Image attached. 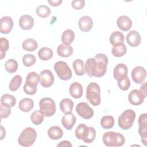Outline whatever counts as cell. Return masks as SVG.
<instances>
[{"mask_svg": "<svg viewBox=\"0 0 147 147\" xmlns=\"http://www.w3.org/2000/svg\"><path fill=\"white\" fill-rule=\"evenodd\" d=\"M75 136L79 140H82L85 143L92 142L96 137V131L93 127L87 126L84 123H80L75 131Z\"/></svg>", "mask_w": 147, "mask_h": 147, "instance_id": "obj_1", "label": "cell"}, {"mask_svg": "<svg viewBox=\"0 0 147 147\" xmlns=\"http://www.w3.org/2000/svg\"><path fill=\"white\" fill-rule=\"evenodd\" d=\"M102 140L103 144L109 147L122 146L125 142V137L122 134L113 131L105 133Z\"/></svg>", "mask_w": 147, "mask_h": 147, "instance_id": "obj_2", "label": "cell"}, {"mask_svg": "<svg viewBox=\"0 0 147 147\" xmlns=\"http://www.w3.org/2000/svg\"><path fill=\"white\" fill-rule=\"evenodd\" d=\"M86 98L93 106H96L101 102L100 89L99 86L95 82L90 83L86 89Z\"/></svg>", "mask_w": 147, "mask_h": 147, "instance_id": "obj_3", "label": "cell"}, {"mask_svg": "<svg viewBox=\"0 0 147 147\" xmlns=\"http://www.w3.org/2000/svg\"><path fill=\"white\" fill-rule=\"evenodd\" d=\"M36 138V130L31 127H28L24 129L20 134L18 138V142L21 146L28 147L34 144Z\"/></svg>", "mask_w": 147, "mask_h": 147, "instance_id": "obj_4", "label": "cell"}, {"mask_svg": "<svg viewBox=\"0 0 147 147\" xmlns=\"http://www.w3.org/2000/svg\"><path fill=\"white\" fill-rule=\"evenodd\" d=\"M40 80V75L35 72H29L26 77L23 89L24 92L30 95H33L37 91V86Z\"/></svg>", "mask_w": 147, "mask_h": 147, "instance_id": "obj_5", "label": "cell"}, {"mask_svg": "<svg viewBox=\"0 0 147 147\" xmlns=\"http://www.w3.org/2000/svg\"><path fill=\"white\" fill-rule=\"evenodd\" d=\"M136 118V113L131 109L125 110L118 117V124L123 130H127L131 127Z\"/></svg>", "mask_w": 147, "mask_h": 147, "instance_id": "obj_6", "label": "cell"}, {"mask_svg": "<svg viewBox=\"0 0 147 147\" xmlns=\"http://www.w3.org/2000/svg\"><path fill=\"white\" fill-rule=\"evenodd\" d=\"M54 69L58 77L63 80H69L72 77V71L67 63L63 61H59L54 64Z\"/></svg>", "mask_w": 147, "mask_h": 147, "instance_id": "obj_7", "label": "cell"}, {"mask_svg": "<svg viewBox=\"0 0 147 147\" xmlns=\"http://www.w3.org/2000/svg\"><path fill=\"white\" fill-rule=\"evenodd\" d=\"M40 110L45 117H51L56 112V104L55 101L50 98L45 97L39 102Z\"/></svg>", "mask_w": 147, "mask_h": 147, "instance_id": "obj_8", "label": "cell"}, {"mask_svg": "<svg viewBox=\"0 0 147 147\" xmlns=\"http://www.w3.org/2000/svg\"><path fill=\"white\" fill-rule=\"evenodd\" d=\"M94 58L96 60V74L95 77H102L107 71V66L109 62L108 58L103 53L96 54L94 56Z\"/></svg>", "mask_w": 147, "mask_h": 147, "instance_id": "obj_9", "label": "cell"}, {"mask_svg": "<svg viewBox=\"0 0 147 147\" xmlns=\"http://www.w3.org/2000/svg\"><path fill=\"white\" fill-rule=\"evenodd\" d=\"M77 114L84 119H88L94 115L93 109L86 102H80L76 106Z\"/></svg>", "mask_w": 147, "mask_h": 147, "instance_id": "obj_10", "label": "cell"}, {"mask_svg": "<svg viewBox=\"0 0 147 147\" xmlns=\"http://www.w3.org/2000/svg\"><path fill=\"white\" fill-rule=\"evenodd\" d=\"M138 133L141 137V141L144 145H146L147 142V114H142L138 118Z\"/></svg>", "mask_w": 147, "mask_h": 147, "instance_id": "obj_11", "label": "cell"}, {"mask_svg": "<svg viewBox=\"0 0 147 147\" xmlns=\"http://www.w3.org/2000/svg\"><path fill=\"white\" fill-rule=\"evenodd\" d=\"M54 80L53 73L49 69H44L40 73V84L44 87H50L53 84Z\"/></svg>", "mask_w": 147, "mask_h": 147, "instance_id": "obj_12", "label": "cell"}, {"mask_svg": "<svg viewBox=\"0 0 147 147\" xmlns=\"http://www.w3.org/2000/svg\"><path fill=\"white\" fill-rule=\"evenodd\" d=\"M131 76L133 80L137 84H142L146 77V69L141 66H137L131 71Z\"/></svg>", "mask_w": 147, "mask_h": 147, "instance_id": "obj_13", "label": "cell"}, {"mask_svg": "<svg viewBox=\"0 0 147 147\" xmlns=\"http://www.w3.org/2000/svg\"><path fill=\"white\" fill-rule=\"evenodd\" d=\"M143 93H142L140 90L134 89L130 91L128 95L129 102L134 106H138L142 104L146 98Z\"/></svg>", "mask_w": 147, "mask_h": 147, "instance_id": "obj_14", "label": "cell"}, {"mask_svg": "<svg viewBox=\"0 0 147 147\" xmlns=\"http://www.w3.org/2000/svg\"><path fill=\"white\" fill-rule=\"evenodd\" d=\"M127 72L128 69L127 66L123 63H119L114 67L113 76L115 80L119 81L127 77Z\"/></svg>", "mask_w": 147, "mask_h": 147, "instance_id": "obj_15", "label": "cell"}, {"mask_svg": "<svg viewBox=\"0 0 147 147\" xmlns=\"http://www.w3.org/2000/svg\"><path fill=\"white\" fill-rule=\"evenodd\" d=\"M13 26V21L9 16H4L1 18L0 21V32L3 34L9 33Z\"/></svg>", "mask_w": 147, "mask_h": 147, "instance_id": "obj_16", "label": "cell"}, {"mask_svg": "<svg viewBox=\"0 0 147 147\" xmlns=\"http://www.w3.org/2000/svg\"><path fill=\"white\" fill-rule=\"evenodd\" d=\"M127 43L132 47L138 46L141 41V37L140 33L136 30H131L126 35V37Z\"/></svg>", "mask_w": 147, "mask_h": 147, "instance_id": "obj_17", "label": "cell"}, {"mask_svg": "<svg viewBox=\"0 0 147 147\" xmlns=\"http://www.w3.org/2000/svg\"><path fill=\"white\" fill-rule=\"evenodd\" d=\"M76 121V116L72 113L65 114L61 118V123L67 130H71Z\"/></svg>", "mask_w": 147, "mask_h": 147, "instance_id": "obj_18", "label": "cell"}, {"mask_svg": "<svg viewBox=\"0 0 147 147\" xmlns=\"http://www.w3.org/2000/svg\"><path fill=\"white\" fill-rule=\"evenodd\" d=\"M84 70L89 77H95L96 74V60L94 57L88 59L84 65Z\"/></svg>", "mask_w": 147, "mask_h": 147, "instance_id": "obj_19", "label": "cell"}, {"mask_svg": "<svg viewBox=\"0 0 147 147\" xmlns=\"http://www.w3.org/2000/svg\"><path fill=\"white\" fill-rule=\"evenodd\" d=\"M19 25L24 30H30L34 25V20L30 15H22L19 19Z\"/></svg>", "mask_w": 147, "mask_h": 147, "instance_id": "obj_20", "label": "cell"}, {"mask_svg": "<svg viewBox=\"0 0 147 147\" xmlns=\"http://www.w3.org/2000/svg\"><path fill=\"white\" fill-rule=\"evenodd\" d=\"M79 29L83 32L90 31L93 26V21L92 18L87 16L82 17L78 22Z\"/></svg>", "mask_w": 147, "mask_h": 147, "instance_id": "obj_21", "label": "cell"}, {"mask_svg": "<svg viewBox=\"0 0 147 147\" xmlns=\"http://www.w3.org/2000/svg\"><path fill=\"white\" fill-rule=\"evenodd\" d=\"M118 27L123 31H128L132 26L131 19L126 16H121L117 20Z\"/></svg>", "mask_w": 147, "mask_h": 147, "instance_id": "obj_22", "label": "cell"}, {"mask_svg": "<svg viewBox=\"0 0 147 147\" xmlns=\"http://www.w3.org/2000/svg\"><path fill=\"white\" fill-rule=\"evenodd\" d=\"M69 92L71 96L73 98L75 99L80 98L83 95V87L79 83L74 82L69 86Z\"/></svg>", "mask_w": 147, "mask_h": 147, "instance_id": "obj_23", "label": "cell"}, {"mask_svg": "<svg viewBox=\"0 0 147 147\" xmlns=\"http://www.w3.org/2000/svg\"><path fill=\"white\" fill-rule=\"evenodd\" d=\"M110 44L113 46H117L123 44L124 36L122 33L119 31H115L113 32L109 38Z\"/></svg>", "mask_w": 147, "mask_h": 147, "instance_id": "obj_24", "label": "cell"}, {"mask_svg": "<svg viewBox=\"0 0 147 147\" xmlns=\"http://www.w3.org/2000/svg\"><path fill=\"white\" fill-rule=\"evenodd\" d=\"M57 53L59 56L68 57L73 53V48L70 45L60 44L57 49Z\"/></svg>", "mask_w": 147, "mask_h": 147, "instance_id": "obj_25", "label": "cell"}, {"mask_svg": "<svg viewBox=\"0 0 147 147\" xmlns=\"http://www.w3.org/2000/svg\"><path fill=\"white\" fill-rule=\"evenodd\" d=\"M19 109L23 112H28L34 107L33 100L29 98H24L19 102Z\"/></svg>", "mask_w": 147, "mask_h": 147, "instance_id": "obj_26", "label": "cell"}, {"mask_svg": "<svg viewBox=\"0 0 147 147\" xmlns=\"http://www.w3.org/2000/svg\"><path fill=\"white\" fill-rule=\"evenodd\" d=\"M48 135L49 137L53 140L60 139L63 135V130L58 126H53L49 128L48 130Z\"/></svg>", "mask_w": 147, "mask_h": 147, "instance_id": "obj_27", "label": "cell"}, {"mask_svg": "<svg viewBox=\"0 0 147 147\" xmlns=\"http://www.w3.org/2000/svg\"><path fill=\"white\" fill-rule=\"evenodd\" d=\"M73 107L74 102L69 98L63 99L60 102V108L61 111L65 114L72 113Z\"/></svg>", "mask_w": 147, "mask_h": 147, "instance_id": "obj_28", "label": "cell"}, {"mask_svg": "<svg viewBox=\"0 0 147 147\" xmlns=\"http://www.w3.org/2000/svg\"><path fill=\"white\" fill-rule=\"evenodd\" d=\"M22 47L26 51H34L38 47V43L33 38H28L23 41Z\"/></svg>", "mask_w": 147, "mask_h": 147, "instance_id": "obj_29", "label": "cell"}, {"mask_svg": "<svg viewBox=\"0 0 147 147\" xmlns=\"http://www.w3.org/2000/svg\"><path fill=\"white\" fill-rule=\"evenodd\" d=\"M75 33L71 29L64 30L61 36V41L64 44L70 45L74 40Z\"/></svg>", "mask_w": 147, "mask_h": 147, "instance_id": "obj_30", "label": "cell"}, {"mask_svg": "<svg viewBox=\"0 0 147 147\" xmlns=\"http://www.w3.org/2000/svg\"><path fill=\"white\" fill-rule=\"evenodd\" d=\"M53 55V51L48 47H43L41 48L38 52L39 58L43 61H47L50 60Z\"/></svg>", "mask_w": 147, "mask_h": 147, "instance_id": "obj_31", "label": "cell"}, {"mask_svg": "<svg viewBox=\"0 0 147 147\" xmlns=\"http://www.w3.org/2000/svg\"><path fill=\"white\" fill-rule=\"evenodd\" d=\"M44 117L45 115L40 110H37L32 113L30 116V119L33 124L38 125L43 122Z\"/></svg>", "mask_w": 147, "mask_h": 147, "instance_id": "obj_32", "label": "cell"}, {"mask_svg": "<svg viewBox=\"0 0 147 147\" xmlns=\"http://www.w3.org/2000/svg\"><path fill=\"white\" fill-rule=\"evenodd\" d=\"M100 125L105 129L112 128L114 125V119L111 115H105L100 120Z\"/></svg>", "mask_w": 147, "mask_h": 147, "instance_id": "obj_33", "label": "cell"}, {"mask_svg": "<svg viewBox=\"0 0 147 147\" xmlns=\"http://www.w3.org/2000/svg\"><path fill=\"white\" fill-rule=\"evenodd\" d=\"M72 66L76 75L78 76H82L84 74V68L83 61L81 59L75 60L73 63Z\"/></svg>", "mask_w": 147, "mask_h": 147, "instance_id": "obj_34", "label": "cell"}, {"mask_svg": "<svg viewBox=\"0 0 147 147\" xmlns=\"http://www.w3.org/2000/svg\"><path fill=\"white\" fill-rule=\"evenodd\" d=\"M1 103L12 107H14L16 103V99L10 94H5L1 96Z\"/></svg>", "mask_w": 147, "mask_h": 147, "instance_id": "obj_35", "label": "cell"}, {"mask_svg": "<svg viewBox=\"0 0 147 147\" xmlns=\"http://www.w3.org/2000/svg\"><path fill=\"white\" fill-rule=\"evenodd\" d=\"M127 48L126 45L124 44H120L117 46L113 47L111 49V52L112 54L117 57H122L123 55H125L126 53Z\"/></svg>", "mask_w": 147, "mask_h": 147, "instance_id": "obj_36", "label": "cell"}, {"mask_svg": "<svg viewBox=\"0 0 147 147\" xmlns=\"http://www.w3.org/2000/svg\"><path fill=\"white\" fill-rule=\"evenodd\" d=\"M22 79L20 75H17L14 76L11 80L9 84V89L12 91H15L17 90L22 84Z\"/></svg>", "mask_w": 147, "mask_h": 147, "instance_id": "obj_37", "label": "cell"}, {"mask_svg": "<svg viewBox=\"0 0 147 147\" xmlns=\"http://www.w3.org/2000/svg\"><path fill=\"white\" fill-rule=\"evenodd\" d=\"M36 13L39 17L41 18H46L51 14V10L48 6L41 5L36 8Z\"/></svg>", "mask_w": 147, "mask_h": 147, "instance_id": "obj_38", "label": "cell"}, {"mask_svg": "<svg viewBox=\"0 0 147 147\" xmlns=\"http://www.w3.org/2000/svg\"><path fill=\"white\" fill-rule=\"evenodd\" d=\"M5 68L6 71L9 73H14L16 72L18 69V63L16 60L10 59L6 61Z\"/></svg>", "mask_w": 147, "mask_h": 147, "instance_id": "obj_39", "label": "cell"}, {"mask_svg": "<svg viewBox=\"0 0 147 147\" xmlns=\"http://www.w3.org/2000/svg\"><path fill=\"white\" fill-rule=\"evenodd\" d=\"M9 48V42L7 39L4 37L0 38V59L2 60L6 56V52Z\"/></svg>", "mask_w": 147, "mask_h": 147, "instance_id": "obj_40", "label": "cell"}, {"mask_svg": "<svg viewBox=\"0 0 147 147\" xmlns=\"http://www.w3.org/2000/svg\"><path fill=\"white\" fill-rule=\"evenodd\" d=\"M36 61V57L32 54H25L22 57L23 64L28 67L33 65L35 64Z\"/></svg>", "mask_w": 147, "mask_h": 147, "instance_id": "obj_41", "label": "cell"}, {"mask_svg": "<svg viewBox=\"0 0 147 147\" xmlns=\"http://www.w3.org/2000/svg\"><path fill=\"white\" fill-rule=\"evenodd\" d=\"M130 84V80L127 76L122 80L118 81V86L119 88L123 91L127 90L129 88Z\"/></svg>", "mask_w": 147, "mask_h": 147, "instance_id": "obj_42", "label": "cell"}, {"mask_svg": "<svg viewBox=\"0 0 147 147\" xmlns=\"http://www.w3.org/2000/svg\"><path fill=\"white\" fill-rule=\"evenodd\" d=\"M11 107L9 106L3 105L1 103L0 112H1V118H6L8 117L11 113Z\"/></svg>", "mask_w": 147, "mask_h": 147, "instance_id": "obj_43", "label": "cell"}, {"mask_svg": "<svg viewBox=\"0 0 147 147\" xmlns=\"http://www.w3.org/2000/svg\"><path fill=\"white\" fill-rule=\"evenodd\" d=\"M85 5V1L84 0H74L71 2L72 7L75 10H80Z\"/></svg>", "mask_w": 147, "mask_h": 147, "instance_id": "obj_44", "label": "cell"}, {"mask_svg": "<svg viewBox=\"0 0 147 147\" xmlns=\"http://www.w3.org/2000/svg\"><path fill=\"white\" fill-rule=\"evenodd\" d=\"M62 0H48V2L52 6H58L62 3Z\"/></svg>", "mask_w": 147, "mask_h": 147, "instance_id": "obj_45", "label": "cell"}, {"mask_svg": "<svg viewBox=\"0 0 147 147\" xmlns=\"http://www.w3.org/2000/svg\"><path fill=\"white\" fill-rule=\"evenodd\" d=\"M58 147H64V146H69V147H72V144H71V142L68 141L67 140H64V141H61L59 144H57V145Z\"/></svg>", "mask_w": 147, "mask_h": 147, "instance_id": "obj_46", "label": "cell"}, {"mask_svg": "<svg viewBox=\"0 0 147 147\" xmlns=\"http://www.w3.org/2000/svg\"><path fill=\"white\" fill-rule=\"evenodd\" d=\"M140 91L146 96V82H144L140 88Z\"/></svg>", "mask_w": 147, "mask_h": 147, "instance_id": "obj_47", "label": "cell"}, {"mask_svg": "<svg viewBox=\"0 0 147 147\" xmlns=\"http://www.w3.org/2000/svg\"><path fill=\"white\" fill-rule=\"evenodd\" d=\"M1 140H3V138L5 137L6 136V131H5V129H4V127L1 125Z\"/></svg>", "mask_w": 147, "mask_h": 147, "instance_id": "obj_48", "label": "cell"}]
</instances>
